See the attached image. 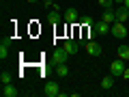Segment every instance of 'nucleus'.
Listing matches in <instances>:
<instances>
[{
    "mask_svg": "<svg viewBox=\"0 0 129 97\" xmlns=\"http://www.w3.org/2000/svg\"><path fill=\"white\" fill-rule=\"evenodd\" d=\"M123 71H125V60H123V58L112 60V65H110V74H112V76H123Z\"/></svg>",
    "mask_w": 129,
    "mask_h": 97,
    "instance_id": "nucleus-2",
    "label": "nucleus"
},
{
    "mask_svg": "<svg viewBox=\"0 0 129 97\" xmlns=\"http://www.w3.org/2000/svg\"><path fill=\"white\" fill-rule=\"evenodd\" d=\"M110 32L114 35V37H118V39H127L129 37V28L125 26L123 22H114L112 28H110Z\"/></svg>",
    "mask_w": 129,
    "mask_h": 97,
    "instance_id": "nucleus-1",
    "label": "nucleus"
},
{
    "mask_svg": "<svg viewBox=\"0 0 129 97\" xmlns=\"http://www.w3.org/2000/svg\"><path fill=\"white\" fill-rule=\"evenodd\" d=\"M114 5H125V0H114Z\"/></svg>",
    "mask_w": 129,
    "mask_h": 97,
    "instance_id": "nucleus-21",
    "label": "nucleus"
},
{
    "mask_svg": "<svg viewBox=\"0 0 129 97\" xmlns=\"http://www.w3.org/2000/svg\"><path fill=\"white\" fill-rule=\"evenodd\" d=\"M101 7H106V9H112V5H114V0H97Z\"/></svg>",
    "mask_w": 129,
    "mask_h": 97,
    "instance_id": "nucleus-18",
    "label": "nucleus"
},
{
    "mask_svg": "<svg viewBox=\"0 0 129 97\" xmlns=\"http://www.w3.org/2000/svg\"><path fill=\"white\" fill-rule=\"evenodd\" d=\"M0 82H2V86H5V84H11V76L2 71V74H0Z\"/></svg>",
    "mask_w": 129,
    "mask_h": 97,
    "instance_id": "nucleus-17",
    "label": "nucleus"
},
{
    "mask_svg": "<svg viewBox=\"0 0 129 97\" xmlns=\"http://www.w3.org/2000/svg\"><path fill=\"white\" fill-rule=\"evenodd\" d=\"M26 2H30V5H35V2H39V0H26Z\"/></svg>",
    "mask_w": 129,
    "mask_h": 97,
    "instance_id": "nucleus-22",
    "label": "nucleus"
},
{
    "mask_svg": "<svg viewBox=\"0 0 129 97\" xmlns=\"http://www.w3.org/2000/svg\"><path fill=\"white\" fill-rule=\"evenodd\" d=\"M62 47H64V50H67V52H69L71 56H73L75 52H78V47H80V43H78V41H73V39H67V41L62 43Z\"/></svg>",
    "mask_w": 129,
    "mask_h": 97,
    "instance_id": "nucleus-9",
    "label": "nucleus"
},
{
    "mask_svg": "<svg viewBox=\"0 0 129 97\" xmlns=\"http://www.w3.org/2000/svg\"><path fill=\"white\" fill-rule=\"evenodd\" d=\"M56 76H60V78L69 76V67H67V63H62V65H56Z\"/></svg>",
    "mask_w": 129,
    "mask_h": 97,
    "instance_id": "nucleus-15",
    "label": "nucleus"
},
{
    "mask_svg": "<svg viewBox=\"0 0 129 97\" xmlns=\"http://www.w3.org/2000/svg\"><path fill=\"white\" fill-rule=\"evenodd\" d=\"M116 54H118V58H123V60H129V43H125V45H120Z\"/></svg>",
    "mask_w": 129,
    "mask_h": 97,
    "instance_id": "nucleus-14",
    "label": "nucleus"
},
{
    "mask_svg": "<svg viewBox=\"0 0 129 97\" xmlns=\"http://www.w3.org/2000/svg\"><path fill=\"white\" fill-rule=\"evenodd\" d=\"M101 19H103V22H108V24H114L116 22V11L114 9H106V11H103V15H101Z\"/></svg>",
    "mask_w": 129,
    "mask_h": 97,
    "instance_id": "nucleus-12",
    "label": "nucleus"
},
{
    "mask_svg": "<svg viewBox=\"0 0 129 97\" xmlns=\"http://www.w3.org/2000/svg\"><path fill=\"white\" fill-rule=\"evenodd\" d=\"M127 43H129V41H127Z\"/></svg>",
    "mask_w": 129,
    "mask_h": 97,
    "instance_id": "nucleus-25",
    "label": "nucleus"
},
{
    "mask_svg": "<svg viewBox=\"0 0 129 97\" xmlns=\"http://www.w3.org/2000/svg\"><path fill=\"white\" fill-rule=\"evenodd\" d=\"M43 95L45 97H58L60 95V86L56 82H47L45 88H43Z\"/></svg>",
    "mask_w": 129,
    "mask_h": 97,
    "instance_id": "nucleus-3",
    "label": "nucleus"
},
{
    "mask_svg": "<svg viewBox=\"0 0 129 97\" xmlns=\"http://www.w3.org/2000/svg\"><path fill=\"white\" fill-rule=\"evenodd\" d=\"M69 52L64 50V47H56L54 50V60H56V65H62V63H67V58H69Z\"/></svg>",
    "mask_w": 129,
    "mask_h": 97,
    "instance_id": "nucleus-4",
    "label": "nucleus"
},
{
    "mask_svg": "<svg viewBox=\"0 0 129 97\" xmlns=\"http://www.w3.org/2000/svg\"><path fill=\"white\" fill-rule=\"evenodd\" d=\"M80 22H82L84 26H95V22H92V17H80Z\"/></svg>",
    "mask_w": 129,
    "mask_h": 97,
    "instance_id": "nucleus-19",
    "label": "nucleus"
},
{
    "mask_svg": "<svg viewBox=\"0 0 129 97\" xmlns=\"http://www.w3.org/2000/svg\"><path fill=\"white\" fill-rule=\"evenodd\" d=\"M47 22L58 24V22H64V17L58 13V9H50V13H47Z\"/></svg>",
    "mask_w": 129,
    "mask_h": 97,
    "instance_id": "nucleus-11",
    "label": "nucleus"
},
{
    "mask_svg": "<svg viewBox=\"0 0 129 97\" xmlns=\"http://www.w3.org/2000/svg\"><path fill=\"white\" fill-rule=\"evenodd\" d=\"M86 52H88V56H99L103 50H101V45H99V43L88 41V43H86Z\"/></svg>",
    "mask_w": 129,
    "mask_h": 97,
    "instance_id": "nucleus-7",
    "label": "nucleus"
},
{
    "mask_svg": "<svg viewBox=\"0 0 129 97\" xmlns=\"http://www.w3.org/2000/svg\"><path fill=\"white\" fill-rule=\"evenodd\" d=\"M0 95H2V97H17L19 93H17V88H15V86L5 84V86H2V91H0Z\"/></svg>",
    "mask_w": 129,
    "mask_h": 97,
    "instance_id": "nucleus-10",
    "label": "nucleus"
},
{
    "mask_svg": "<svg viewBox=\"0 0 129 97\" xmlns=\"http://www.w3.org/2000/svg\"><path fill=\"white\" fill-rule=\"evenodd\" d=\"M125 7H127V9H129V0H125Z\"/></svg>",
    "mask_w": 129,
    "mask_h": 97,
    "instance_id": "nucleus-23",
    "label": "nucleus"
},
{
    "mask_svg": "<svg viewBox=\"0 0 129 97\" xmlns=\"http://www.w3.org/2000/svg\"><path fill=\"white\" fill-rule=\"evenodd\" d=\"M112 86H114V76H106V78L101 80V88L103 91H110Z\"/></svg>",
    "mask_w": 129,
    "mask_h": 97,
    "instance_id": "nucleus-13",
    "label": "nucleus"
},
{
    "mask_svg": "<svg viewBox=\"0 0 129 97\" xmlns=\"http://www.w3.org/2000/svg\"><path fill=\"white\" fill-rule=\"evenodd\" d=\"M114 11H116V22H123V24L129 22V9H127L125 5L118 7V9H114Z\"/></svg>",
    "mask_w": 129,
    "mask_h": 97,
    "instance_id": "nucleus-6",
    "label": "nucleus"
},
{
    "mask_svg": "<svg viewBox=\"0 0 129 97\" xmlns=\"http://www.w3.org/2000/svg\"><path fill=\"white\" fill-rule=\"evenodd\" d=\"M62 17H64V22H67V24H75V22H80V13L73 9V7L64 11V13H62Z\"/></svg>",
    "mask_w": 129,
    "mask_h": 97,
    "instance_id": "nucleus-5",
    "label": "nucleus"
},
{
    "mask_svg": "<svg viewBox=\"0 0 129 97\" xmlns=\"http://www.w3.org/2000/svg\"><path fill=\"white\" fill-rule=\"evenodd\" d=\"M127 63H129V60H127Z\"/></svg>",
    "mask_w": 129,
    "mask_h": 97,
    "instance_id": "nucleus-24",
    "label": "nucleus"
},
{
    "mask_svg": "<svg viewBox=\"0 0 129 97\" xmlns=\"http://www.w3.org/2000/svg\"><path fill=\"white\" fill-rule=\"evenodd\" d=\"M7 56H9V45H7V43H2V45H0V58L5 60Z\"/></svg>",
    "mask_w": 129,
    "mask_h": 97,
    "instance_id": "nucleus-16",
    "label": "nucleus"
},
{
    "mask_svg": "<svg viewBox=\"0 0 129 97\" xmlns=\"http://www.w3.org/2000/svg\"><path fill=\"white\" fill-rule=\"evenodd\" d=\"M110 28H112V24H108V22H95V30H97V35H108L110 32Z\"/></svg>",
    "mask_w": 129,
    "mask_h": 97,
    "instance_id": "nucleus-8",
    "label": "nucleus"
},
{
    "mask_svg": "<svg viewBox=\"0 0 129 97\" xmlns=\"http://www.w3.org/2000/svg\"><path fill=\"white\" fill-rule=\"evenodd\" d=\"M120 78H125V80H127V78H129V67H127V69H125V71H123V76H120Z\"/></svg>",
    "mask_w": 129,
    "mask_h": 97,
    "instance_id": "nucleus-20",
    "label": "nucleus"
}]
</instances>
